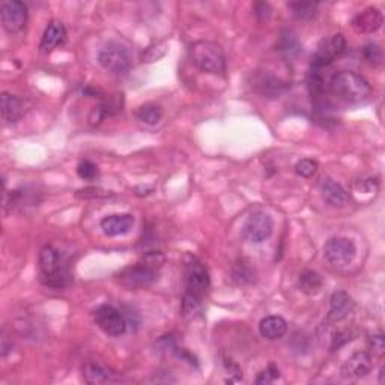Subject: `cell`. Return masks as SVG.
Returning a JSON list of instances; mask_svg holds the SVG:
<instances>
[{"label": "cell", "mask_w": 385, "mask_h": 385, "mask_svg": "<svg viewBox=\"0 0 385 385\" xmlns=\"http://www.w3.org/2000/svg\"><path fill=\"white\" fill-rule=\"evenodd\" d=\"M209 288V274L205 265L198 259L187 263L185 294L182 298L181 313L184 318H194L200 312L202 299Z\"/></svg>", "instance_id": "cell-1"}, {"label": "cell", "mask_w": 385, "mask_h": 385, "mask_svg": "<svg viewBox=\"0 0 385 385\" xmlns=\"http://www.w3.org/2000/svg\"><path fill=\"white\" fill-rule=\"evenodd\" d=\"M330 91L346 104H360L369 100L372 88L363 75L354 71H340L331 77Z\"/></svg>", "instance_id": "cell-2"}, {"label": "cell", "mask_w": 385, "mask_h": 385, "mask_svg": "<svg viewBox=\"0 0 385 385\" xmlns=\"http://www.w3.org/2000/svg\"><path fill=\"white\" fill-rule=\"evenodd\" d=\"M39 271L42 283L53 289H64L71 281L70 270L64 254L53 245H46L39 253Z\"/></svg>", "instance_id": "cell-3"}, {"label": "cell", "mask_w": 385, "mask_h": 385, "mask_svg": "<svg viewBox=\"0 0 385 385\" xmlns=\"http://www.w3.org/2000/svg\"><path fill=\"white\" fill-rule=\"evenodd\" d=\"M191 62L200 71L225 75L226 74V55L217 42L212 41H196L190 46Z\"/></svg>", "instance_id": "cell-4"}, {"label": "cell", "mask_w": 385, "mask_h": 385, "mask_svg": "<svg viewBox=\"0 0 385 385\" xmlns=\"http://www.w3.org/2000/svg\"><path fill=\"white\" fill-rule=\"evenodd\" d=\"M158 267L142 259L139 263L124 268L116 274V280L128 289H142L156 283L158 279Z\"/></svg>", "instance_id": "cell-5"}, {"label": "cell", "mask_w": 385, "mask_h": 385, "mask_svg": "<svg viewBox=\"0 0 385 385\" xmlns=\"http://www.w3.org/2000/svg\"><path fill=\"white\" fill-rule=\"evenodd\" d=\"M98 62L106 71L112 74H125L131 68V55L130 50L121 42H107V44L100 50Z\"/></svg>", "instance_id": "cell-6"}, {"label": "cell", "mask_w": 385, "mask_h": 385, "mask_svg": "<svg viewBox=\"0 0 385 385\" xmlns=\"http://www.w3.org/2000/svg\"><path fill=\"white\" fill-rule=\"evenodd\" d=\"M355 244L348 238H330L323 245V258L336 268H345L355 259Z\"/></svg>", "instance_id": "cell-7"}, {"label": "cell", "mask_w": 385, "mask_h": 385, "mask_svg": "<svg viewBox=\"0 0 385 385\" xmlns=\"http://www.w3.org/2000/svg\"><path fill=\"white\" fill-rule=\"evenodd\" d=\"M93 318H95L98 328L112 337L122 336L128 325L124 314L112 306H100L93 313Z\"/></svg>", "instance_id": "cell-8"}, {"label": "cell", "mask_w": 385, "mask_h": 385, "mask_svg": "<svg viewBox=\"0 0 385 385\" xmlns=\"http://www.w3.org/2000/svg\"><path fill=\"white\" fill-rule=\"evenodd\" d=\"M272 234V220L267 212L256 211L247 217L243 226V235L249 243L261 244Z\"/></svg>", "instance_id": "cell-9"}, {"label": "cell", "mask_w": 385, "mask_h": 385, "mask_svg": "<svg viewBox=\"0 0 385 385\" xmlns=\"http://www.w3.org/2000/svg\"><path fill=\"white\" fill-rule=\"evenodd\" d=\"M28 6L20 0H5L0 5V19L6 32L17 33L24 29L28 23Z\"/></svg>", "instance_id": "cell-10"}, {"label": "cell", "mask_w": 385, "mask_h": 385, "mask_svg": "<svg viewBox=\"0 0 385 385\" xmlns=\"http://www.w3.org/2000/svg\"><path fill=\"white\" fill-rule=\"evenodd\" d=\"M345 48H346V41L341 33H336V35H331L327 39H322L312 59L313 68L314 70H319L322 66L330 65L337 56L344 53Z\"/></svg>", "instance_id": "cell-11"}, {"label": "cell", "mask_w": 385, "mask_h": 385, "mask_svg": "<svg viewBox=\"0 0 385 385\" xmlns=\"http://www.w3.org/2000/svg\"><path fill=\"white\" fill-rule=\"evenodd\" d=\"M373 367L372 355L366 350H360L350 355L341 366V376L346 379H360L370 373Z\"/></svg>", "instance_id": "cell-12"}, {"label": "cell", "mask_w": 385, "mask_h": 385, "mask_svg": "<svg viewBox=\"0 0 385 385\" xmlns=\"http://www.w3.org/2000/svg\"><path fill=\"white\" fill-rule=\"evenodd\" d=\"M382 23H384L382 12L378 10V8L369 6L354 17L353 28L357 33H373L381 29Z\"/></svg>", "instance_id": "cell-13"}, {"label": "cell", "mask_w": 385, "mask_h": 385, "mask_svg": "<svg viewBox=\"0 0 385 385\" xmlns=\"http://www.w3.org/2000/svg\"><path fill=\"white\" fill-rule=\"evenodd\" d=\"M65 41H66V29L64 23L53 20L48 23V26L44 30L39 48L42 53H51L55 48L64 46Z\"/></svg>", "instance_id": "cell-14"}, {"label": "cell", "mask_w": 385, "mask_h": 385, "mask_svg": "<svg viewBox=\"0 0 385 385\" xmlns=\"http://www.w3.org/2000/svg\"><path fill=\"white\" fill-rule=\"evenodd\" d=\"M134 226V217L131 214H115L101 220V229L107 236H119L130 232Z\"/></svg>", "instance_id": "cell-15"}, {"label": "cell", "mask_w": 385, "mask_h": 385, "mask_svg": "<svg viewBox=\"0 0 385 385\" xmlns=\"http://www.w3.org/2000/svg\"><path fill=\"white\" fill-rule=\"evenodd\" d=\"M354 309V301L349 294L345 290H337L331 295L330 299V313H328V321L331 322H339L348 318L349 313Z\"/></svg>", "instance_id": "cell-16"}, {"label": "cell", "mask_w": 385, "mask_h": 385, "mask_svg": "<svg viewBox=\"0 0 385 385\" xmlns=\"http://www.w3.org/2000/svg\"><path fill=\"white\" fill-rule=\"evenodd\" d=\"M321 193L325 202H328L331 207L341 208L349 202V194L340 184H337L335 179L323 178L321 181Z\"/></svg>", "instance_id": "cell-17"}, {"label": "cell", "mask_w": 385, "mask_h": 385, "mask_svg": "<svg viewBox=\"0 0 385 385\" xmlns=\"http://www.w3.org/2000/svg\"><path fill=\"white\" fill-rule=\"evenodd\" d=\"M259 331L262 337L268 340L281 339L288 331V323L281 316H267L259 323Z\"/></svg>", "instance_id": "cell-18"}, {"label": "cell", "mask_w": 385, "mask_h": 385, "mask_svg": "<svg viewBox=\"0 0 385 385\" xmlns=\"http://www.w3.org/2000/svg\"><path fill=\"white\" fill-rule=\"evenodd\" d=\"M83 379L91 385L98 384H109L115 381V373L107 369V367L101 366L100 363H86L83 367Z\"/></svg>", "instance_id": "cell-19"}, {"label": "cell", "mask_w": 385, "mask_h": 385, "mask_svg": "<svg viewBox=\"0 0 385 385\" xmlns=\"http://www.w3.org/2000/svg\"><path fill=\"white\" fill-rule=\"evenodd\" d=\"M2 101V116L6 124H14L19 121L23 115V100L12 95V93L2 92L0 95Z\"/></svg>", "instance_id": "cell-20"}, {"label": "cell", "mask_w": 385, "mask_h": 385, "mask_svg": "<svg viewBox=\"0 0 385 385\" xmlns=\"http://www.w3.org/2000/svg\"><path fill=\"white\" fill-rule=\"evenodd\" d=\"M298 285H299V290H301L303 294L313 297L321 292V289L323 286V280L319 272H316L313 270H306L299 274Z\"/></svg>", "instance_id": "cell-21"}, {"label": "cell", "mask_w": 385, "mask_h": 385, "mask_svg": "<svg viewBox=\"0 0 385 385\" xmlns=\"http://www.w3.org/2000/svg\"><path fill=\"white\" fill-rule=\"evenodd\" d=\"M135 116L143 124L156 125V124H158L161 121L162 110H161V107H158L156 104H144V106L139 107Z\"/></svg>", "instance_id": "cell-22"}, {"label": "cell", "mask_w": 385, "mask_h": 385, "mask_svg": "<svg viewBox=\"0 0 385 385\" xmlns=\"http://www.w3.org/2000/svg\"><path fill=\"white\" fill-rule=\"evenodd\" d=\"M318 2H292L289 3V8L292 10V14L299 20H310L318 11Z\"/></svg>", "instance_id": "cell-23"}, {"label": "cell", "mask_w": 385, "mask_h": 385, "mask_svg": "<svg viewBox=\"0 0 385 385\" xmlns=\"http://www.w3.org/2000/svg\"><path fill=\"white\" fill-rule=\"evenodd\" d=\"M232 280L236 285H247L253 280V271L250 268V263L245 261H238L232 268Z\"/></svg>", "instance_id": "cell-24"}, {"label": "cell", "mask_w": 385, "mask_h": 385, "mask_svg": "<svg viewBox=\"0 0 385 385\" xmlns=\"http://www.w3.org/2000/svg\"><path fill=\"white\" fill-rule=\"evenodd\" d=\"M364 57H366V61L369 62L370 65L373 66H378L382 64V59H384V53H382V48L378 46V44H375V42H370V44H367L364 47Z\"/></svg>", "instance_id": "cell-25"}, {"label": "cell", "mask_w": 385, "mask_h": 385, "mask_svg": "<svg viewBox=\"0 0 385 385\" xmlns=\"http://www.w3.org/2000/svg\"><path fill=\"white\" fill-rule=\"evenodd\" d=\"M318 170V162L312 158H303L295 165V172L301 178H312Z\"/></svg>", "instance_id": "cell-26"}, {"label": "cell", "mask_w": 385, "mask_h": 385, "mask_svg": "<svg viewBox=\"0 0 385 385\" xmlns=\"http://www.w3.org/2000/svg\"><path fill=\"white\" fill-rule=\"evenodd\" d=\"M77 175L84 179V181H93L98 176V167L92 161L84 160L77 166Z\"/></svg>", "instance_id": "cell-27"}, {"label": "cell", "mask_w": 385, "mask_h": 385, "mask_svg": "<svg viewBox=\"0 0 385 385\" xmlns=\"http://www.w3.org/2000/svg\"><path fill=\"white\" fill-rule=\"evenodd\" d=\"M75 196L79 199H104L109 198V196H112V191L102 190L100 187H86L77 191Z\"/></svg>", "instance_id": "cell-28"}, {"label": "cell", "mask_w": 385, "mask_h": 385, "mask_svg": "<svg viewBox=\"0 0 385 385\" xmlns=\"http://www.w3.org/2000/svg\"><path fill=\"white\" fill-rule=\"evenodd\" d=\"M279 50L280 51H285V53L290 55V53H297L298 51V41L294 35H290V33H286L281 38L280 44H279Z\"/></svg>", "instance_id": "cell-29"}, {"label": "cell", "mask_w": 385, "mask_h": 385, "mask_svg": "<svg viewBox=\"0 0 385 385\" xmlns=\"http://www.w3.org/2000/svg\"><path fill=\"white\" fill-rule=\"evenodd\" d=\"M279 376H280V372H279V367H276L274 364L268 366V369H265L259 373L258 376V379H256V382L258 384H270L272 381H276L279 379Z\"/></svg>", "instance_id": "cell-30"}, {"label": "cell", "mask_w": 385, "mask_h": 385, "mask_svg": "<svg viewBox=\"0 0 385 385\" xmlns=\"http://www.w3.org/2000/svg\"><path fill=\"white\" fill-rule=\"evenodd\" d=\"M369 346H370L372 353H373L375 355L382 357V355H384V350H385V340H384V336H382V335H378V336L370 337V340H369Z\"/></svg>", "instance_id": "cell-31"}, {"label": "cell", "mask_w": 385, "mask_h": 385, "mask_svg": "<svg viewBox=\"0 0 385 385\" xmlns=\"http://www.w3.org/2000/svg\"><path fill=\"white\" fill-rule=\"evenodd\" d=\"M254 14L259 17L261 20H268L271 15V8L268 3H256L254 5Z\"/></svg>", "instance_id": "cell-32"}, {"label": "cell", "mask_w": 385, "mask_h": 385, "mask_svg": "<svg viewBox=\"0 0 385 385\" xmlns=\"http://www.w3.org/2000/svg\"><path fill=\"white\" fill-rule=\"evenodd\" d=\"M384 372H385V370H384V367H381V370H379V382H381V384L384 382Z\"/></svg>", "instance_id": "cell-33"}]
</instances>
